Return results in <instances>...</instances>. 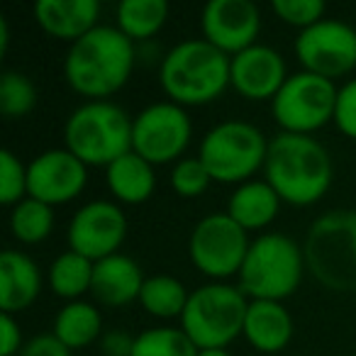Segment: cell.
<instances>
[{
  "label": "cell",
  "instance_id": "1",
  "mask_svg": "<svg viewBox=\"0 0 356 356\" xmlns=\"http://www.w3.org/2000/svg\"><path fill=\"white\" fill-rule=\"evenodd\" d=\"M266 184L293 205L320 200L332 186V159L310 134L281 132L268 142Z\"/></svg>",
  "mask_w": 356,
  "mask_h": 356
},
{
  "label": "cell",
  "instance_id": "2",
  "mask_svg": "<svg viewBox=\"0 0 356 356\" xmlns=\"http://www.w3.org/2000/svg\"><path fill=\"white\" fill-rule=\"evenodd\" d=\"M134 66V44L120 27L98 25L71 44L64 61L69 86L88 98L122 88Z\"/></svg>",
  "mask_w": 356,
  "mask_h": 356
},
{
  "label": "cell",
  "instance_id": "3",
  "mask_svg": "<svg viewBox=\"0 0 356 356\" xmlns=\"http://www.w3.org/2000/svg\"><path fill=\"white\" fill-rule=\"evenodd\" d=\"M229 64L232 59L208 40H186L161 61V86L178 105L210 103L227 88Z\"/></svg>",
  "mask_w": 356,
  "mask_h": 356
},
{
  "label": "cell",
  "instance_id": "4",
  "mask_svg": "<svg viewBox=\"0 0 356 356\" xmlns=\"http://www.w3.org/2000/svg\"><path fill=\"white\" fill-rule=\"evenodd\" d=\"M305 266L332 291H356V210H334L307 229Z\"/></svg>",
  "mask_w": 356,
  "mask_h": 356
},
{
  "label": "cell",
  "instance_id": "5",
  "mask_svg": "<svg viewBox=\"0 0 356 356\" xmlns=\"http://www.w3.org/2000/svg\"><path fill=\"white\" fill-rule=\"evenodd\" d=\"M132 127L134 120L120 105L90 100L66 120V147L83 163L110 166L115 159L132 152Z\"/></svg>",
  "mask_w": 356,
  "mask_h": 356
},
{
  "label": "cell",
  "instance_id": "6",
  "mask_svg": "<svg viewBox=\"0 0 356 356\" xmlns=\"http://www.w3.org/2000/svg\"><path fill=\"white\" fill-rule=\"evenodd\" d=\"M305 254L281 232L261 234L249 247L239 268V288L254 300H278L291 296L302 278Z\"/></svg>",
  "mask_w": 356,
  "mask_h": 356
},
{
  "label": "cell",
  "instance_id": "7",
  "mask_svg": "<svg viewBox=\"0 0 356 356\" xmlns=\"http://www.w3.org/2000/svg\"><path fill=\"white\" fill-rule=\"evenodd\" d=\"M249 302L242 288L227 283H208L191 293L181 315L184 332L198 349H225L244 332Z\"/></svg>",
  "mask_w": 356,
  "mask_h": 356
},
{
  "label": "cell",
  "instance_id": "8",
  "mask_svg": "<svg viewBox=\"0 0 356 356\" xmlns=\"http://www.w3.org/2000/svg\"><path fill=\"white\" fill-rule=\"evenodd\" d=\"M268 144L261 129L244 120H227L213 127L200 142V161L213 181L234 184L249 178L266 161Z\"/></svg>",
  "mask_w": 356,
  "mask_h": 356
},
{
  "label": "cell",
  "instance_id": "9",
  "mask_svg": "<svg viewBox=\"0 0 356 356\" xmlns=\"http://www.w3.org/2000/svg\"><path fill=\"white\" fill-rule=\"evenodd\" d=\"M337 93L330 79L300 71L286 79L273 98V118L286 132L307 134L334 118Z\"/></svg>",
  "mask_w": 356,
  "mask_h": 356
},
{
  "label": "cell",
  "instance_id": "10",
  "mask_svg": "<svg viewBox=\"0 0 356 356\" xmlns=\"http://www.w3.org/2000/svg\"><path fill=\"white\" fill-rule=\"evenodd\" d=\"M249 247L252 244L247 239V229L234 222L227 213H215L195 225L188 252L205 276L227 278L239 273Z\"/></svg>",
  "mask_w": 356,
  "mask_h": 356
},
{
  "label": "cell",
  "instance_id": "11",
  "mask_svg": "<svg viewBox=\"0 0 356 356\" xmlns=\"http://www.w3.org/2000/svg\"><path fill=\"white\" fill-rule=\"evenodd\" d=\"M296 54L310 74L330 81L344 76L356 66V30L341 20H320L298 35Z\"/></svg>",
  "mask_w": 356,
  "mask_h": 356
},
{
  "label": "cell",
  "instance_id": "12",
  "mask_svg": "<svg viewBox=\"0 0 356 356\" xmlns=\"http://www.w3.org/2000/svg\"><path fill=\"white\" fill-rule=\"evenodd\" d=\"M191 142V118L178 103H154L137 115L132 149L149 163L176 159Z\"/></svg>",
  "mask_w": 356,
  "mask_h": 356
},
{
  "label": "cell",
  "instance_id": "13",
  "mask_svg": "<svg viewBox=\"0 0 356 356\" xmlns=\"http://www.w3.org/2000/svg\"><path fill=\"white\" fill-rule=\"evenodd\" d=\"M124 234H127L124 213L110 200H93L83 205L69 225L71 252L90 261L113 257L122 244Z\"/></svg>",
  "mask_w": 356,
  "mask_h": 356
},
{
  "label": "cell",
  "instance_id": "14",
  "mask_svg": "<svg viewBox=\"0 0 356 356\" xmlns=\"http://www.w3.org/2000/svg\"><path fill=\"white\" fill-rule=\"evenodd\" d=\"M86 163L69 149H49L27 166V195L47 205L69 203L86 186Z\"/></svg>",
  "mask_w": 356,
  "mask_h": 356
},
{
  "label": "cell",
  "instance_id": "15",
  "mask_svg": "<svg viewBox=\"0 0 356 356\" xmlns=\"http://www.w3.org/2000/svg\"><path fill=\"white\" fill-rule=\"evenodd\" d=\"M259 8L252 0H210L203 8V35L210 44L222 49L225 54H239L247 47L257 44Z\"/></svg>",
  "mask_w": 356,
  "mask_h": 356
},
{
  "label": "cell",
  "instance_id": "16",
  "mask_svg": "<svg viewBox=\"0 0 356 356\" xmlns=\"http://www.w3.org/2000/svg\"><path fill=\"white\" fill-rule=\"evenodd\" d=\"M286 79V61L266 44L247 47L234 54L229 64V83L249 100L276 98Z\"/></svg>",
  "mask_w": 356,
  "mask_h": 356
},
{
  "label": "cell",
  "instance_id": "17",
  "mask_svg": "<svg viewBox=\"0 0 356 356\" xmlns=\"http://www.w3.org/2000/svg\"><path fill=\"white\" fill-rule=\"evenodd\" d=\"M142 286H144L142 268L129 257L113 254V257H105L100 261H95L90 293L103 305H124V302H132L134 298H139Z\"/></svg>",
  "mask_w": 356,
  "mask_h": 356
},
{
  "label": "cell",
  "instance_id": "18",
  "mask_svg": "<svg viewBox=\"0 0 356 356\" xmlns=\"http://www.w3.org/2000/svg\"><path fill=\"white\" fill-rule=\"evenodd\" d=\"M100 15L98 0H37L35 17L49 35L59 40H81Z\"/></svg>",
  "mask_w": 356,
  "mask_h": 356
},
{
  "label": "cell",
  "instance_id": "19",
  "mask_svg": "<svg viewBox=\"0 0 356 356\" xmlns=\"http://www.w3.org/2000/svg\"><path fill=\"white\" fill-rule=\"evenodd\" d=\"M42 288V276L37 264L20 252L0 254V307L3 312H15L27 307Z\"/></svg>",
  "mask_w": 356,
  "mask_h": 356
},
{
  "label": "cell",
  "instance_id": "20",
  "mask_svg": "<svg viewBox=\"0 0 356 356\" xmlns=\"http://www.w3.org/2000/svg\"><path fill=\"white\" fill-rule=\"evenodd\" d=\"M242 334L254 349L278 351L291 341L293 320L278 300H252Z\"/></svg>",
  "mask_w": 356,
  "mask_h": 356
},
{
  "label": "cell",
  "instance_id": "21",
  "mask_svg": "<svg viewBox=\"0 0 356 356\" xmlns=\"http://www.w3.org/2000/svg\"><path fill=\"white\" fill-rule=\"evenodd\" d=\"M154 184L156 176L152 163L139 156L134 149L108 166V186L122 203H144L154 193Z\"/></svg>",
  "mask_w": 356,
  "mask_h": 356
},
{
  "label": "cell",
  "instance_id": "22",
  "mask_svg": "<svg viewBox=\"0 0 356 356\" xmlns=\"http://www.w3.org/2000/svg\"><path fill=\"white\" fill-rule=\"evenodd\" d=\"M278 203L281 198L266 181H247L229 198L227 215L244 229H259L276 218Z\"/></svg>",
  "mask_w": 356,
  "mask_h": 356
},
{
  "label": "cell",
  "instance_id": "23",
  "mask_svg": "<svg viewBox=\"0 0 356 356\" xmlns=\"http://www.w3.org/2000/svg\"><path fill=\"white\" fill-rule=\"evenodd\" d=\"M100 332V315L90 302L74 300L66 307H61L54 320V334L64 341L69 349L88 346L93 339H98Z\"/></svg>",
  "mask_w": 356,
  "mask_h": 356
},
{
  "label": "cell",
  "instance_id": "24",
  "mask_svg": "<svg viewBox=\"0 0 356 356\" xmlns=\"http://www.w3.org/2000/svg\"><path fill=\"white\" fill-rule=\"evenodd\" d=\"M168 15L166 0H122L118 6V25L129 40H147L161 30Z\"/></svg>",
  "mask_w": 356,
  "mask_h": 356
},
{
  "label": "cell",
  "instance_id": "25",
  "mask_svg": "<svg viewBox=\"0 0 356 356\" xmlns=\"http://www.w3.org/2000/svg\"><path fill=\"white\" fill-rule=\"evenodd\" d=\"M188 298L191 296L186 293L184 283L171 276L144 278L142 293H139V302L144 305V310L156 317L184 315L186 305H188Z\"/></svg>",
  "mask_w": 356,
  "mask_h": 356
},
{
  "label": "cell",
  "instance_id": "26",
  "mask_svg": "<svg viewBox=\"0 0 356 356\" xmlns=\"http://www.w3.org/2000/svg\"><path fill=\"white\" fill-rule=\"evenodd\" d=\"M93 268L95 261L81 257L76 252H66L59 259H54L49 268V283L51 291L61 298H79L81 293L90 291L93 283Z\"/></svg>",
  "mask_w": 356,
  "mask_h": 356
},
{
  "label": "cell",
  "instance_id": "27",
  "mask_svg": "<svg viewBox=\"0 0 356 356\" xmlns=\"http://www.w3.org/2000/svg\"><path fill=\"white\" fill-rule=\"evenodd\" d=\"M51 227H54V213H51V205L42 203V200H20L10 215L13 234L25 244H37L47 239Z\"/></svg>",
  "mask_w": 356,
  "mask_h": 356
},
{
  "label": "cell",
  "instance_id": "28",
  "mask_svg": "<svg viewBox=\"0 0 356 356\" xmlns=\"http://www.w3.org/2000/svg\"><path fill=\"white\" fill-rule=\"evenodd\" d=\"M198 346L184 330L159 327L147 330L134 339L132 356H198Z\"/></svg>",
  "mask_w": 356,
  "mask_h": 356
},
{
  "label": "cell",
  "instance_id": "29",
  "mask_svg": "<svg viewBox=\"0 0 356 356\" xmlns=\"http://www.w3.org/2000/svg\"><path fill=\"white\" fill-rule=\"evenodd\" d=\"M37 105V88L20 71H6L0 76V113L8 120L25 118Z\"/></svg>",
  "mask_w": 356,
  "mask_h": 356
},
{
  "label": "cell",
  "instance_id": "30",
  "mask_svg": "<svg viewBox=\"0 0 356 356\" xmlns=\"http://www.w3.org/2000/svg\"><path fill=\"white\" fill-rule=\"evenodd\" d=\"M210 181H213V176H210V171L205 168V163L200 161V156L181 159L171 173L173 191H176L178 195H184V198H195V195L205 193Z\"/></svg>",
  "mask_w": 356,
  "mask_h": 356
},
{
  "label": "cell",
  "instance_id": "31",
  "mask_svg": "<svg viewBox=\"0 0 356 356\" xmlns=\"http://www.w3.org/2000/svg\"><path fill=\"white\" fill-rule=\"evenodd\" d=\"M22 193H27V168L10 149H3L0 152V203L17 205Z\"/></svg>",
  "mask_w": 356,
  "mask_h": 356
},
{
  "label": "cell",
  "instance_id": "32",
  "mask_svg": "<svg viewBox=\"0 0 356 356\" xmlns=\"http://www.w3.org/2000/svg\"><path fill=\"white\" fill-rule=\"evenodd\" d=\"M273 10L288 25L312 27L325 15V3L322 0H273Z\"/></svg>",
  "mask_w": 356,
  "mask_h": 356
},
{
  "label": "cell",
  "instance_id": "33",
  "mask_svg": "<svg viewBox=\"0 0 356 356\" xmlns=\"http://www.w3.org/2000/svg\"><path fill=\"white\" fill-rule=\"evenodd\" d=\"M334 122L346 137L356 139V79L344 83L337 93Z\"/></svg>",
  "mask_w": 356,
  "mask_h": 356
},
{
  "label": "cell",
  "instance_id": "34",
  "mask_svg": "<svg viewBox=\"0 0 356 356\" xmlns=\"http://www.w3.org/2000/svg\"><path fill=\"white\" fill-rule=\"evenodd\" d=\"M20 356H71V349L56 334H40L22 346Z\"/></svg>",
  "mask_w": 356,
  "mask_h": 356
},
{
  "label": "cell",
  "instance_id": "35",
  "mask_svg": "<svg viewBox=\"0 0 356 356\" xmlns=\"http://www.w3.org/2000/svg\"><path fill=\"white\" fill-rule=\"evenodd\" d=\"M134 339H137V337H132L129 332L113 330V332H108V334H103L100 346H103L105 356H132Z\"/></svg>",
  "mask_w": 356,
  "mask_h": 356
},
{
  "label": "cell",
  "instance_id": "36",
  "mask_svg": "<svg viewBox=\"0 0 356 356\" xmlns=\"http://www.w3.org/2000/svg\"><path fill=\"white\" fill-rule=\"evenodd\" d=\"M0 337H3L0 356H13L20 349V325L13 320L10 312H3V315H0Z\"/></svg>",
  "mask_w": 356,
  "mask_h": 356
},
{
  "label": "cell",
  "instance_id": "37",
  "mask_svg": "<svg viewBox=\"0 0 356 356\" xmlns=\"http://www.w3.org/2000/svg\"><path fill=\"white\" fill-rule=\"evenodd\" d=\"M8 42H10V32H8V20L0 17V54L8 51Z\"/></svg>",
  "mask_w": 356,
  "mask_h": 356
},
{
  "label": "cell",
  "instance_id": "38",
  "mask_svg": "<svg viewBox=\"0 0 356 356\" xmlns=\"http://www.w3.org/2000/svg\"><path fill=\"white\" fill-rule=\"evenodd\" d=\"M198 356H232V354L225 349H200Z\"/></svg>",
  "mask_w": 356,
  "mask_h": 356
}]
</instances>
